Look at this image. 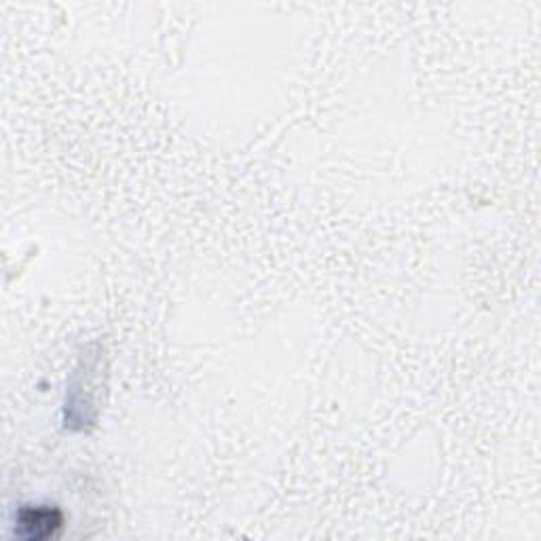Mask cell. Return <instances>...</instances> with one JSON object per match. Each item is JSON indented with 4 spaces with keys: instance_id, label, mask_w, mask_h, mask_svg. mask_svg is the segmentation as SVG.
<instances>
[{
    "instance_id": "obj_1",
    "label": "cell",
    "mask_w": 541,
    "mask_h": 541,
    "mask_svg": "<svg viewBox=\"0 0 541 541\" xmlns=\"http://www.w3.org/2000/svg\"><path fill=\"white\" fill-rule=\"evenodd\" d=\"M62 512L55 508H24L17 518V535L26 539L53 537L62 529Z\"/></svg>"
}]
</instances>
